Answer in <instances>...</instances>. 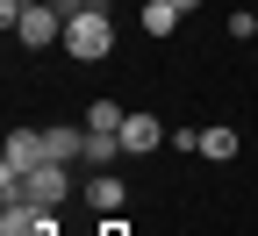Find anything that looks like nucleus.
Returning a JSON list of instances; mask_svg holds the SVG:
<instances>
[{"mask_svg":"<svg viewBox=\"0 0 258 236\" xmlns=\"http://www.w3.org/2000/svg\"><path fill=\"white\" fill-rule=\"evenodd\" d=\"M115 158H129L122 136H93V129H86V165H115Z\"/></svg>","mask_w":258,"mask_h":236,"instance_id":"obj_10","label":"nucleus"},{"mask_svg":"<svg viewBox=\"0 0 258 236\" xmlns=\"http://www.w3.org/2000/svg\"><path fill=\"white\" fill-rule=\"evenodd\" d=\"M64 50H72L79 64H93V57H108V50H115V22H108V0H93L86 15H72V22H64Z\"/></svg>","mask_w":258,"mask_h":236,"instance_id":"obj_1","label":"nucleus"},{"mask_svg":"<svg viewBox=\"0 0 258 236\" xmlns=\"http://www.w3.org/2000/svg\"><path fill=\"white\" fill-rule=\"evenodd\" d=\"M64 193H72V165H57V158H43L29 172V186H22V200H36V208H57Z\"/></svg>","mask_w":258,"mask_h":236,"instance_id":"obj_2","label":"nucleus"},{"mask_svg":"<svg viewBox=\"0 0 258 236\" xmlns=\"http://www.w3.org/2000/svg\"><path fill=\"white\" fill-rule=\"evenodd\" d=\"M15 36H22L29 50H43V43H57V36H64V15L50 8V0H29V15L15 22Z\"/></svg>","mask_w":258,"mask_h":236,"instance_id":"obj_3","label":"nucleus"},{"mask_svg":"<svg viewBox=\"0 0 258 236\" xmlns=\"http://www.w3.org/2000/svg\"><path fill=\"white\" fill-rule=\"evenodd\" d=\"M50 208H36V200H8V215H0V236H50Z\"/></svg>","mask_w":258,"mask_h":236,"instance_id":"obj_5","label":"nucleus"},{"mask_svg":"<svg viewBox=\"0 0 258 236\" xmlns=\"http://www.w3.org/2000/svg\"><path fill=\"white\" fill-rule=\"evenodd\" d=\"M230 36H237V43H251V36H258V15H251V8H237V15H230Z\"/></svg>","mask_w":258,"mask_h":236,"instance_id":"obj_11","label":"nucleus"},{"mask_svg":"<svg viewBox=\"0 0 258 236\" xmlns=\"http://www.w3.org/2000/svg\"><path fill=\"white\" fill-rule=\"evenodd\" d=\"M201 158H237V129H201Z\"/></svg>","mask_w":258,"mask_h":236,"instance_id":"obj_9","label":"nucleus"},{"mask_svg":"<svg viewBox=\"0 0 258 236\" xmlns=\"http://www.w3.org/2000/svg\"><path fill=\"white\" fill-rule=\"evenodd\" d=\"M86 200H93V208H101V215H122V200H129L122 172H93V179H86Z\"/></svg>","mask_w":258,"mask_h":236,"instance_id":"obj_6","label":"nucleus"},{"mask_svg":"<svg viewBox=\"0 0 258 236\" xmlns=\"http://www.w3.org/2000/svg\"><path fill=\"white\" fill-rule=\"evenodd\" d=\"M122 122H129L122 100H93V108H86V129H93V136H122Z\"/></svg>","mask_w":258,"mask_h":236,"instance_id":"obj_7","label":"nucleus"},{"mask_svg":"<svg viewBox=\"0 0 258 236\" xmlns=\"http://www.w3.org/2000/svg\"><path fill=\"white\" fill-rule=\"evenodd\" d=\"M172 8H179V15H194V8H201V0H172Z\"/></svg>","mask_w":258,"mask_h":236,"instance_id":"obj_12","label":"nucleus"},{"mask_svg":"<svg viewBox=\"0 0 258 236\" xmlns=\"http://www.w3.org/2000/svg\"><path fill=\"white\" fill-rule=\"evenodd\" d=\"M158 143H172V129L158 122V115H129V122H122V150H129V158H151Z\"/></svg>","mask_w":258,"mask_h":236,"instance_id":"obj_4","label":"nucleus"},{"mask_svg":"<svg viewBox=\"0 0 258 236\" xmlns=\"http://www.w3.org/2000/svg\"><path fill=\"white\" fill-rule=\"evenodd\" d=\"M179 29V8L172 0H144V36H172Z\"/></svg>","mask_w":258,"mask_h":236,"instance_id":"obj_8","label":"nucleus"}]
</instances>
